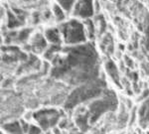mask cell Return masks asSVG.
I'll list each match as a JSON object with an SVG mask.
<instances>
[{"mask_svg":"<svg viewBox=\"0 0 149 134\" xmlns=\"http://www.w3.org/2000/svg\"><path fill=\"white\" fill-rule=\"evenodd\" d=\"M66 57L53 59L51 76L70 85H79L98 78V55L90 43L64 50Z\"/></svg>","mask_w":149,"mask_h":134,"instance_id":"obj_1","label":"cell"},{"mask_svg":"<svg viewBox=\"0 0 149 134\" xmlns=\"http://www.w3.org/2000/svg\"><path fill=\"white\" fill-rule=\"evenodd\" d=\"M107 90V83L102 78H97L92 82L83 83L69 93L64 103V108L67 110H72L81 103L93 101L102 97Z\"/></svg>","mask_w":149,"mask_h":134,"instance_id":"obj_2","label":"cell"},{"mask_svg":"<svg viewBox=\"0 0 149 134\" xmlns=\"http://www.w3.org/2000/svg\"><path fill=\"white\" fill-rule=\"evenodd\" d=\"M118 107V99L116 93L113 90L107 88L102 93V97L91 101L88 106V111L90 113V123L93 125L109 112H114Z\"/></svg>","mask_w":149,"mask_h":134,"instance_id":"obj_3","label":"cell"},{"mask_svg":"<svg viewBox=\"0 0 149 134\" xmlns=\"http://www.w3.org/2000/svg\"><path fill=\"white\" fill-rule=\"evenodd\" d=\"M8 95L1 93V120L2 123L16 120L25 109L22 95L8 90Z\"/></svg>","mask_w":149,"mask_h":134,"instance_id":"obj_4","label":"cell"},{"mask_svg":"<svg viewBox=\"0 0 149 134\" xmlns=\"http://www.w3.org/2000/svg\"><path fill=\"white\" fill-rule=\"evenodd\" d=\"M69 93L67 88L60 83H48L39 88L37 97L40 103L46 105H60L65 103Z\"/></svg>","mask_w":149,"mask_h":134,"instance_id":"obj_5","label":"cell"},{"mask_svg":"<svg viewBox=\"0 0 149 134\" xmlns=\"http://www.w3.org/2000/svg\"><path fill=\"white\" fill-rule=\"evenodd\" d=\"M61 32L64 40L69 45H81L86 41V34L84 25L78 20H71L61 25Z\"/></svg>","mask_w":149,"mask_h":134,"instance_id":"obj_6","label":"cell"},{"mask_svg":"<svg viewBox=\"0 0 149 134\" xmlns=\"http://www.w3.org/2000/svg\"><path fill=\"white\" fill-rule=\"evenodd\" d=\"M62 115L63 112L56 108H42L34 112L33 119L37 121L43 131H48L60 123Z\"/></svg>","mask_w":149,"mask_h":134,"instance_id":"obj_7","label":"cell"},{"mask_svg":"<svg viewBox=\"0 0 149 134\" xmlns=\"http://www.w3.org/2000/svg\"><path fill=\"white\" fill-rule=\"evenodd\" d=\"M74 15L88 19L93 14V0H80L74 8Z\"/></svg>","mask_w":149,"mask_h":134,"instance_id":"obj_8","label":"cell"},{"mask_svg":"<svg viewBox=\"0 0 149 134\" xmlns=\"http://www.w3.org/2000/svg\"><path fill=\"white\" fill-rule=\"evenodd\" d=\"M138 124L143 129L149 127V97L142 101L138 108Z\"/></svg>","mask_w":149,"mask_h":134,"instance_id":"obj_9","label":"cell"},{"mask_svg":"<svg viewBox=\"0 0 149 134\" xmlns=\"http://www.w3.org/2000/svg\"><path fill=\"white\" fill-rule=\"evenodd\" d=\"M74 122H76V125L78 126L79 130L81 133L88 132L91 129V125H92L90 123V113H88V111L84 110L81 113L77 114L76 118H74Z\"/></svg>","mask_w":149,"mask_h":134,"instance_id":"obj_10","label":"cell"},{"mask_svg":"<svg viewBox=\"0 0 149 134\" xmlns=\"http://www.w3.org/2000/svg\"><path fill=\"white\" fill-rule=\"evenodd\" d=\"M105 70H107V73L109 74L110 78L112 80V82L117 87H121V80H120V76H119V72L116 65L114 64V62L111 61V60H107L105 62Z\"/></svg>","mask_w":149,"mask_h":134,"instance_id":"obj_11","label":"cell"},{"mask_svg":"<svg viewBox=\"0 0 149 134\" xmlns=\"http://www.w3.org/2000/svg\"><path fill=\"white\" fill-rule=\"evenodd\" d=\"M47 48V39L42 34L37 33L31 41V50L34 53H42Z\"/></svg>","mask_w":149,"mask_h":134,"instance_id":"obj_12","label":"cell"},{"mask_svg":"<svg viewBox=\"0 0 149 134\" xmlns=\"http://www.w3.org/2000/svg\"><path fill=\"white\" fill-rule=\"evenodd\" d=\"M1 127L7 134H25L20 120H18V119L3 122L1 124Z\"/></svg>","mask_w":149,"mask_h":134,"instance_id":"obj_13","label":"cell"},{"mask_svg":"<svg viewBox=\"0 0 149 134\" xmlns=\"http://www.w3.org/2000/svg\"><path fill=\"white\" fill-rule=\"evenodd\" d=\"M40 68H41V63L37 57L34 56V55H30L29 59L26 62H24V64L19 68L18 74L25 73V72H29V71H37Z\"/></svg>","mask_w":149,"mask_h":134,"instance_id":"obj_14","label":"cell"},{"mask_svg":"<svg viewBox=\"0 0 149 134\" xmlns=\"http://www.w3.org/2000/svg\"><path fill=\"white\" fill-rule=\"evenodd\" d=\"M129 121V112L127 111V108L124 104H121L120 106V112H119L118 116L116 119V127L118 130L123 129L126 126V124H128Z\"/></svg>","mask_w":149,"mask_h":134,"instance_id":"obj_15","label":"cell"},{"mask_svg":"<svg viewBox=\"0 0 149 134\" xmlns=\"http://www.w3.org/2000/svg\"><path fill=\"white\" fill-rule=\"evenodd\" d=\"M45 37L47 41H49L52 45H60L61 44V35L60 31L57 28H50L45 32Z\"/></svg>","mask_w":149,"mask_h":134,"instance_id":"obj_16","label":"cell"},{"mask_svg":"<svg viewBox=\"0 0 149 134\" xmlns=\"http://www.w3.org/2000/svg\"><path fill=\"white\" fill-rule=\"evenodd\" d=\"M24 23L21 22L19 20V18L15 15V13L13 12H8V28L9 29H14L16 27H19V26L23 25Z\"/></svg>","mask_w":149,"mask_h":134,"instance_id":"obj_17","label":"cell"},{"mask_svg":"<svg viewBox=\"0 0 149 134\" xmlns=\"http://www.w3.org/2000/svg\"><path fill=\"white\" fill-rule=\"evenodd\" d=\"M59 51H61V47H60V45H52V46L50 48H48V49L46 50V52H45V54H44L45 59L50 60V61H53V59L57 56V53Z\"/></svg>","mask_w":149,"mask_h":134,"instance_id":"obj_18","label":"cell"},{"mask_svg":"<svg viewBox=\"0 0 149 134\" xmlns=\"http://www.w3.org/2000/svg\"><path fill=\"white\" fill-rule=\"evenodd\" d=\"M31 32H32L31 28H26V29L21 30L20 32L17 33V37H16L15 41L17 43H25L30 37Z\"/></svg>","mask_w":149,"mask_h":134,"instance_id":"obj_19","label":"cell"},{"mask_svg":"<svg viewBox=\"0 0 149 134\" xmlns=\"http://www.w3.org/2000/svg\"><path fill=\"white\" fill-rule=\"evenodd\" d=\"M85 24L86 28V34L90 37V39H93V37H95V24L90 19H86Z\"/></svg>","mask_w":149,"mask_h":134,"instance_id":"obj_20","label":"cell"},{"mask_svg":"<svg viewBox=\"0 0 149 134\" xmlns=\"http://www.w3.org/2000/svg\"><path fill=\"white\" fill-rule=\"evenodd\" d=\"M138 119V110L137 107H132L130 112H129V121H128V125L131 126L136 122V120Z\"/></svg>","mask_w":149,"mask_h":134,"instance_id":"obj_21","label":"cell"},{"mask_svg":"<svg viewBox=\"0 0 149 134\" xmlns=\"http://www.w3.org/2000/svg\"><path fill=\"white\" fill-rule=\"evenodd\" d=\"M54 14H55V17H56L57 21H63L65 19V14H64V11L60 8L59 6L57 5H54Z\"/></svg>","mask_w":149,"mask_h":134,"instance_id":"obj_22","label":"cell"},{"mask_svg":"<svg viewBox=\"0 0 149 134\" xmlns=\"http://www.w3.org/2000/svg\"><path fill=\"white\" fill-rule=\"evenodd\" d=\"M59 2L61 3V5L63 6V8L66 11H70L73 7V4L74 0H59Z\"/></svg>","mask_w":149,"mask_h":134,"instance_id":"obj_23","label":"cell"},{"mask_svg":"<svg viewBox=\"0 0 149 134\" xmlns=\"http://www.w3.org/2000/svg\"><path fill=\"white\" fill-rule=\"evenodd\" d=\"M97 19L98 27H100V34H102V33L105 31V28H107V23H105V20L103 19L102 15L98 16Z\"/></svg>","mask_w":149,"mask_h":134,"instance_id":"obj_24","label":"cell"},{"mask_svg":"<svg viewBox=\"0 0 149 134\" xmlns=\"http://www.w3.org/2000/svg\"><path fill=\"white\" fill-rule=\"evenodd\" d=\"M42 129H41L40 126H37V125H33L31 124L30 125V128H29V131L27 134H42Z\"/></svg>","mask_w":149,"mask_h":134,"instance_id":"obj_25","label":"cell"},{"mask_svg":"<svg viewBox=\"0 0 149 134\" xmlns=\"http://www.w3.org/2000/svg\"><path fill=\"white\" fill-rule=\"evenodd\" d=\"M149 97V88H145V90H143L142 92L140 93V95L137 97V101H144L146 99H148Z\"/></svg>","mask_w":149,"mask_h":134,"instance_id":"obj_26","label":"cell"},{"mask_svg":"<svg viewBox=\"0 0 149 134\" xmlns=\"http://www.w3.org/2000/svg\"><path fill=\"white\" fill-rule=\"evenodd\" d=\"M20 122H21V125H22V128H23V131H24V133H28V131H29V128H30V125L31 124H29L27 121L26 120H24V119H21L20 120Z\"/></svg>","mask_w":149,"mask_h":134,"instance_id":"obj_27","label":"cell"},{"mask_svg":"<svg viewBox=\"0 0 149 134\" xmlns=\"http://www.w3.org/2000/svg\"><path fill=\"white\" fill-rule=\"evenodd\" d=\"M67 125H68V120H67V118H62L59 123V127L64 129L67 127Z\"/></svg>","mask_w":149,"mask_h":134,"instance_id":"obj_28","label":"cell"},{"mask_svg":"<svg viewBox=\"0 0 149 134\" xmlns=\"http://www.w3.org/2000/svg\"><path fill=\"white\" fill-rule=\"evenodd\" d=\"M124 61H125V64L128 68H133V62H132L131 59H129L128 57L125 56L124 57Z\"/></svg>","mask_w":149,"mask_h":134,"instance_id":"obj_29","label":"cell"},{"mask_svg":"<svg viewBox=\"0 0 149 134\" xmlns=\"http://www.w3.org/2000/svg\"><path fill=\"white\" fill-rule=\"evenodd\" d=\"M53 132H54V134H61V131H60V129L58 127L53 128Z\"/></svg>","mask_w":149,"mask_h":134,"instance_id":"obj_30","label":"cell"},{"mask_svg":"<svg viewBox=\"0 0 149 134\" xmlns=\"http://www.w3.org/2000/svg\"><path fill=\"white\" fill-rule=\"evenodd\" d=\"M133 134H137V133H133Z\"/></svg>","mask_w":149,"mask_h":134,"instance_id":"obj_31","label":"cell"}]
</instances>
